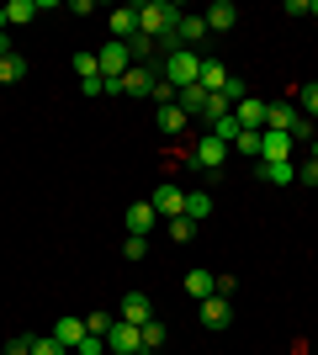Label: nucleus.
I'll use <instances>...</instances> for the list:
<instances>
[{"instance_id":"1","label":"nucleus","mask_w":318,"mask_h":355,"mask_svg":"<svg viewBox=\"0 0 318 355\" xmlns=\"http://www.w3.org/2000/svg\"><path fill=\"white\" fill-rule=\"evenodd\" d=\"M181 16H186V11L175 6V0H149V6H138V32L159 43V37H170V32H175V21H181Z\"/></svg>"},{"instance_id":"2","label":"nucleus","mask_w":318,"mask_h":355,"mask_svg":"<svg viewBox=\"0 0 318 355\" xmlns=\"http://www.w3.org/2000/svg\"><path fill=\"white\" fill-rule=\"evenodd\" d=\"M165 80L175 90L197 85V80H202V53H197V48H170V53H165Z\"/></svg>"},{"instance_id":"3","label":"nucleus","mask_w":318,"mask_h":355,"mask_svg":"<svg viewBox=\"0 0 318 355\" xmlns=\"http://www.w3.org/2000/svg\"><path fill=\"white\" fill-rule=\"evenodd\" d=\"M96 64H101V80H112V85H117L122 74L133 69V53H127V43H106L101 53H96Z\"/></svg>"},{"instance_id":"4","label":"nucleus","mask_w":318,"mask_h":355,"mask_svg":"<svg viewBox=\"0 0 318 355\" xmlns=\"http://www.w3.org/2000/svg\"><path fill=\"white\" fill-rule=\"evenodd\" d=\"M287 159H292V133L260 128V159L255 164H287Z\"/></svg>"},{"instance_id":"5","label":"nucleus","mask_w":318,"mask_h":355,"mask_svg":"<svg viewBox=\"0 0 318 355\" xmlns=\"http://www.w3.org/2000/svg\"><path fill=\"white\" fill-rule=\"evenodd\" d=\"M154 69H165V64H133V69H127V74L117 80V90H122V96H149V90H154V80H159Z\"/></svg>"},{"instance_id":"6","label":"nucleus","mask_w":318,"mask_h":355,"mask_svg":"<svg viewBox=\"0 0 318 355\" xmlns=\"http://www.w3.org/2000/svg\"><path fill=\"white\" fill-rule=\"evenodd\" d=\"M106 355H143V340H138L133 324H112V334H106Z\"/></svg>"},{"instance_id":"7","label":"nucleus","mask_w":318,"mask_h":355,"mask_svg":"<svg viewBox=\"0 0 318 355\" xmlns=\"http://www.w3.org/2000/svg\"><path fill=\"white\" fill-rule=\"evenodd\" d=\"M117 318H122V324H133V329H143V324L154 318L149 292H127V297H122V308H117Z\"/></svg>"},{"instance_id":"8","label":"nucleus","mask_w":318,"mask_h":355,"mask_svg":"<svg viewBox=\"0 0 318 355\" xmlns=\"http://www.w3.org/2000/svg\"><path fill=\"white\" fill-rule=\"evenodd\" d=\"M191 159H197L202 170H223V164H228V144H223V138H212V133H202V144L191 148Z\"/></svg>"},{"instance_id":"9","label":"nucleus","mask_w":318,"mask_h":355,"mask_svg":"<svg viewBox=\"0 0 318 355\" xmlns=\"http://www.w3.org/2000/svg\"><path fill=\"white\" fill-rule=\"evenodd\" d=\"M106 27H112V43H133L138 37V6H117L106 16Z\"/></svg>"},{"instance_id":"10","label":"nucleus","mask_w":318,"mask_h":355,"mask_svg":"<svg viewBox=\"0 0 318 355\" xmlns=\"http://www.w3.org/2000/svg\"><path fill=\"white\" fill-rule=\"evenodd\" d=\"M85 334H91V329H85V318H80V313H64L59 324H53V340H59L69 355L80 350V340H85Z\"/></svg>"},{"instance_id":"11","label":"nucleus","mask_w":318,"mask_h":355,"mask_svg":"<svg viewBox=\"0 0 318 355\" xmlns=\"http://www.w3.org/2000/svg\"><path fill=\"white\" fill-rule=\"evenodd\" d=\"M149 202H154V212H159L165 223H170V218H186V191H181V186H159Z\"/></svg>"},{"instance_id":"12","label":"nucleus","mask_w":318,"mask_h":355,"mask_svg":"<svg viewBox=\"0 0 318 355\" xmlns=\"http://www.w3.org/2000/svg\"><path fill=\"white\" fill-rule=\"evenodd\" d=\"M127 234H138V239H149L154 228H159V212H154V202H133V207H127Z\"/></svg>"},{"instance_id":"13","label":"nucleus","mask_w":318,"mask_h":355,"mask_svg":"<svg viewBox=\"0 0 318 355\" xmlns=\"http://www.w3.org/2000/svg\"><path fill=\"white\" fill-rule=\"evenodd\" d=\"M202 37H207V16H181L175 32H170V43H175V48H197Z\"/></svg>"},{"instance_id":"14","label":"nucleus","mask_w":318,"mask_h":355,"mask_svg":"<svg viewBox=\"0 0 318 355\" xmlns=\"http://www.w3.org/2000/svg\"><path fill=\"white\" fill-rule=\"evenodd\" d=\"M202 324L207 329H228L233 324V302H228V297H207V302H202Z\"/></svg>"},{"instance_id":"15","label":"nucleus","mask_w":318,"mask_h":355,"mask_svg":"<svg viewBox=\"0 0 318 355\" xmlns=\"http://www.w3.org/2000/svg\"><path fill=\"white\" fill-rule=\"evenodd\" d=\"M186 297H197V302H207V297H218V276L212 270H186Z\"/></svg>"},{"instance_id":"16","label":"nucleus","mask_w":318,"mask_h":355,"mask_svg":"<svg viewBox=\"0 0 318 355\" xmlns=\"http://www.w3.org/2000/svg\"><path fill=\"white\" fill-rule=\"evenodd\" d=\"M297 106H281V101H265V128H276V133H292L297 128Z\"/></svg>"},{"instance_id":"17","label":"nucleus","mask_w":318,"mask_h":355,"mask_svg":"<svg viewBox=\"0 0 318 355\" xmlns=\"http://www.w3.org/2000/svg\"><path fill=\"white\" fill-rule=\"evenodd\" d=\"M233 21H239V6H233V0L207 6V32H233Z\"/></svg>"},{"instance_id":"18","label":"nucleus","mask_w":318,"mask_h":355,"mask_svg":"<svg viewBox=\"0 0 318 355\" xmlns=\"http://www.w3.org/2000/svg\"><path fill=\"white\" fill-rule=\"evenodd\" d=\"M175 106H181L191 122H202V112H207V90H202V85H186L181 96H175Z\"/></svg>"},{"instance_id":"19","label":"nucleus","mask_w":318,"mask_h":355,"mask_svg":"<svg viewBox=\"0 0 318 355\" xmlns=\"http://www.w3.org/2000/svg\"><path fill=\"white\" fill-rule=\"evenodd\" d=\"M202 90H207V96H223V85H228V69L218 59H202V80H197Z\"/></svg>"},{"instance_id":"20","label":"nucleus","mask_w":318,"mask_h":355,"mask_svg":"<svg viewBox=\"0 0 318 355\" xmlns=\"http://www.w3.org/2000/svg\"><path fill=\"white\" fill-rule=\"evenodd\" d=\"M233 117H239V128H265V101H249V96H244L239 106H233Z\"/></svg>"},{"instance_id":"21","label":"nucleus","mask_w":318,"mask_h":355,"mask_svg":"<svg viewBox=\"0 0 318 355\" xmlns=\"http://www.w3.org/2000/svg\"><path fill=\"white\" fill-rule=\"evenodd\" d=\"M37 11H43V0H11L6 6V27H27Z\"/></svg>"},{"instance_id":"22","label":"nucleus","mask_w":318,"mask_h":355,"mask_svg":"<svg viewBox=\"0 0 318 355\" xmlns=\"http://www.w3.org/2000/svg\"><path fill=\"white\" fill-rule=\"evenodd\" d=\"M255 175L260 180H271V186H292V180H297V164H255Z\"/></svg>"},{"instance_id":"23","label":"nucleus","mask_w":318,"mask_h":355,"mask_svg":"<svg viewBox=\"0 0 318 355\" xmlns=\"http://www.w3.org/2000/svg\"><path fill=\"white\" fill-rule=\"evenodd\" d=\"M186 218L202 228V223L212 218V196H207V191H186Z\"/></svg>"},{"instance_id":"24","label":"nucleus","mask_w":318,"mask_h":355,"mask_svg":"<svg viewBox=\"0 0 318 355\" xmlns=\"http://www.w3.org/2000/svg\"><path fill=\"white\" fill-rule=\"evenodd\" d=\"M186 122H191V117H186L181 106H159V133H165V138L186 133Z\"/></svg>"},{"instance_id":"25","label":"nucleus","mask_w":318,"mask_h":355,"mask_svg":"<svg viewBox=\"0 0 318 355\" xmlns=\"http://www.w3.org/2000/svg\"><path fill=\"white\" fill-rule=\"evenodd\" d=\"M138 340H143V355H154V350H159V345L170 340V334H165V324H159V318H149V324L138 329Z\"/></svg>"},{"instance_id":"26","label":"nucleus","mask_w":318,"mask_h":355,"mask_svg":"<svg viewBox=\"0 0 318 355\" xmlns=\"http://www.w3.org/2000/svg\"><path fill=\"white\" fill-rule=\"evenodd\" d=\"M207 133H212V138H223V144H228V148H233V138H239V133H244V128H239V117H233V112H228V117H218V122H207Z\"/></svg>"},{"instance_id":"27","label":"nucleus","mask_w":318,"mask_h":355,"mask_svg":"<svg viewBox=\"0 0 318 355\" xmlns=\"http://www.w3.org/2000/svg\"><path fill=\"white\" fill-rule=\"evenodd\" d=\"M21 74H27V59H21V53H6V59H0V85H16Z\"/></svg>"},{"instance_id":"28","label":"nucleus","mask_w":318,"mask_h":355,"mask_svg":"<svg viewBox=\"0 0 318 355\" xmlns=\"http://www.w3.org/2000/svg\"><path fill=\"white\" fill-rule=\"evenodd\" d=\"M165 228H170V239H175V244H191V239H197V223H191V218H170Z\"/></svg>"},{"instance_id":"29","label":"nucleus","mask_w":318,"mask_h":355,"mask_svg":"<svg viewBox=\"0 0 318 355\" xmlns=\"http://www.w3.org/2000/svg\"><path fill=\"white\" fill-rule=\"evenodd\" d=\"M75 74H80V85H85V80H101V64H96V53H75Z\"/></svg>"},{"instance_id":"30","label":"nucleus","mask_w":318,"mask_h":355,"mask_svg":"<svg viewBox=\"0 0 318 355\" xmlns=\"http://www.w3.org/2000/svg\"><path fill=\"white\" fill-rule=\"evenodd\" d=\"M175 96H181V90L170 85L165 74H159V80H154V90H149V101H159V106H175Z\"/></svg>"},{"instance_id":"31","label":"nucleus","mask_w":318,"mask_h":355,"mask_svg":"<svg viewBox=\"0 0 318 355\" xmlns=\"http://www.w3.org/2000/svg\"><path fill=\"white\" fill-rule=\"evenodd\" d=\"M233 148H239V154H249V159H260V133H255V128H244V133L233 138Z\"/></svg>"},{"instance_id":"32","label":"nucleus","mask_w":318,"mask_h":355,"mask_svg":"<svg viewBox=\"0 0 318 355\" xmlns=\"http://www.w3.org/2000/svg\"><path fill=\"white\" fill-rule=\"evenodd\" d=\"M122 260H149V239L127 234V244H122Z\"/></svg>"},{"instance_id":"33","label":"nucleus","mask_w":318,"mask_h":355,"mask_svg":"<svg viewBox=\"0 0 318 355\" xmlns=\"http://www.w3.org/2000/svg\"><path fill=\"white\" fill-rule=\"evenodd\" d=\"M112 324H117V318H112V313H85V329H91V334H112Z\"/></svg>"},{"instance_id":"34","label":"nucleus","mask_w":318,"mask_h":355,"mask_svg":"<svg viewBox=\"0 0 318 355\" xmlns=\"http://www.w3.org/2000/svg\"><path fill=\"white\" fill-rule=\"evenodd\" d=\"M32 355H69V350H64L53 334H43V340H32Z\"/></svg>"},{"instance_id":"35","label":"nucleus","mask_w":318,"mask_h":355,"mask_svg":"<svg viewBox=\"0 0 318 355\" xmlns=\"http://www.w3.org/2000/svg\"><path fill=\"white\" fill-rule=\"evenodd\" d=\"M75 355H106V340L101 334H85V340H80V350Z\"/></svg>"},{"instance_id":"36","label":"nucleus","mask_w":318,"mask_h":355,"mask_svg":"<svg viewBox=\"0 0 318 355\" xmlns=\"http://www.w3.org/2000/svg\"><path fill=\"white\" fill-rule=\"evenodd\" d=\"M303 117L318 122V85H303Z\"/></svg>"},{"instance_id":"37","label":"nucleus","mask_w":318,"mask_h":355,"mask_svg":"<svg viewBox=\"0 0 318 355\" xmlns=\"http://www.w3.org/2000/svg\"><path fill=\"white\" fill-rule=\"evenodd\" d=\"M6 355H32V340L27 334H11V340H6Z\"/></svg>"},{"instance_id":"38","label":"nucleus","mask_w":318,"mask_h":355,"mask_svg":"<svg viewBox=\"0 0 318 355\" xmlns=\"http://www.w3.org/2000/svg\"><path fill=\"white\" fill-rule=\"evenodd\" d=\"M292 138H318V122H313V117H297V128H292Z\"/></svg>"},{"instance_id":"39","label":"nucleus","mask_w":318,"mask_h":355,"mask_svg":"<svg viewBox=\"0 0 318 355\" xmlns=\"http://www.w3.org/2000/svg\"><path fill=\"white\" fill-rule=\"evenodd\" d=\"M297 180H308V186H318V164L308 159V164H297Z\"/></svg>"},{"instance_id":"40","label":"nucleus","mask_w":318,"mask_h":355,"mask_svg":"<svg viewBox=\"0 0 318 355\" xmlns=\"http://www.w3.org/2000/svg\"><path fill=\"white\" fill-rule=\"evenodd\" d=\"M6 53H16V48H11V37H6V32H0V59H6Z\"/></svg>"},{"instance_id":"41","label":"nucleus","mask_w":318,"mask_h":355,"mask_svg":"<svg viewBox=\"0 0 318 355\" xmlns=\"http://www.w3.org/2000/svg\"><path fill=\"white\" fill-rule=\"evenodd\" d=\"M308 16H318V0H308Z\"/></svg>"},{"instance_id":"42","label":"nucleus","mask_w":318,"mask_h":355,"mask_svg":"<svg viewBox=\"0 0 318 355\" xmlns=\"http://www.w3.org/2000/svg\"><path fill=\"white\" fill-rule=\"evenodd\" d=\"M0 32H6V6H0Z\"/></svg>"},{"instance_id":"43","label":"nucleus","mask_w":318,"mask_h":355,"mask_svg":"<svg viewBox=\"0 0 318 355\" xmlns=\"http://www.w3.org/2000/svg\"><path fill=\"white\" fill-rule=\"evenodd\" d=\"M313 164H318V138H313Z\"/></svg>"}]
</instances>
